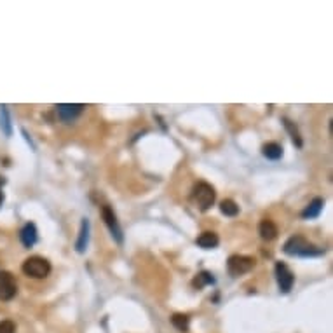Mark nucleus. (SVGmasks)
<instances>
[{
  "label": "nucleus",
  "instance_id": "obj_7",
  "mask_svg": "<svg viewBox=\"0 0 333 333\" xmlns=\"http://www.w3.org/2000/svg\"><path fill=\"white\" fill-rule=\"evenodd\" d=\"M18 293L16 277L7 271H0V302H9Z\"/></svg>",
  "mask_w": 333,
  "mask_h": 333
},
{
  "label": "nucleus",
  "instance_id": "obj_2",
  "mask_svg": "<svg viewBox=\"0 0 333 333\" xmlns=\"http://www.w3.org/2000/svg\"><path fill=\"white\" fill-rule=\"evenodd\" d=\"M21 271H23L25 276L32 277V279H44L51 274V264L44 256L33 255L25 260L23 265H21Z\"/></svg>",
  "mask_w": 333,
  "mask_h": 333
},
{
  "label": "nucleus",
  "instance_id": "obj_13",
  "mask_svg": "<svg viewBox=\"0 0 333 333\" xmlns=\"http://www.w3.org/2000/svg\"><path fill=\"white\" fill-rule=\"evenodd\" d=\"M197 246H201L202 250H213V248L218 246V243H220V237H218V234L211 232V230H206V232H202L199 237H197Z\"/></svg>",
  "mask_w": 333,
  "mask_h": 333
},
{
  "label": "nucleus",
  "instance_id": "obj_10",
  "mask_svg": "<svg viewBox=\"0 0 333 333\" xmlns=\"http://www.w3.org/2000/svg\"><path fill=\"white\" fill-rule=\"evenodd\" d=\"M89 230H91L89 220H87V218H82L81 229H79V237H77V243H75V250L79 253H86L87 250V244H89Z\"/></svg>",
  "mask_w": 333,
  "mask_h": 333
},
{
  "label": "nucleus",
  "instance_id": "obj_6",
  "mask_svg": "<svg viewBox=\"0 0 333 333\" xmlns=\"http://www.w3.org/2000/svg\"><path fill=\"white\" fill-rule=\"evenodd\" d=\"M274 272H276V281L277 286H279L281 293H290L293 288L295 283V274L290 271V267L283 262H277L276 267H274Z\"/></svg>",
  "mask_w": 333,
  "mask_h": 333
},
{
  "label": "nucleus",
  "instance_id": "obj_15",
  "mask_svg": "<svg viewBox=\"0 0 333 333\" xmlns=\"http://www.w3.org/2000/svg\"><path fill=\"white\" fill-rule=\"evenodd\" d=\"M262 154L264 157L271 159V161H277V159L283 157V147L276 141H269L262 147Z\"/></svg>",
  "mask_w": 333,
  "mask_h": 333
},
{
  "label": "nucleus",
  "instance_id": "obj_3",
  "mask_svg": "<svg viewBox=\"0 0 333 333\" xmlns=\"http://www.w3.org/2000/svg\"><path fill=\"white\" fill-rule=\"evenodd\" d=\"M215 199H217V192H215V188L209 183L199 182L194 185L192 201L201 211H208V209L215 204Z\"/></svg>",
  "mask_w": 333,
  "mask_h": 333
},
{
  "label": "nucleus",
  "instance_id": "obj_18",
  "mask_svg": "<svg viewBox=\"0 0 333 333\" xmlns=\"http://www.w3.org/2000/svg\"><path fill=\"white\" fill-rule=\"evenodd\" d=\"M220 211L225 215V217H235L239 213V206L235 204L232 199H223L220 202Z\"/></svg>",
  "mask_w": 333,
  "mask_h": 333
},
{
  "label": "nucleus",
  "instance_id": "obj_1",
  "mask_svg": "<svg viewBox=\"0 0 333 333\" xmlns=\"http://www.w3.org/2000/svg\"><path fill=\"white\" fill-rule=\"evenodd\" d=\"M283 251L290 256H319L324 253V248H318L314 244H311L303 235H292L288 241L284 243Z\"/></svg>",
  "mask_w": 333,
  "mask_h": 333
},
{
  "label": "nucleus",
  "instance_id": "obj_16",
  "mask_svg": "<svg viewBox=\"0 0 333 333\" xmlns=\"http://www.w3.org/2000/svg\"><path fill=\"white\" fill-rule=\"evenodd\" d=\"M0 129H2L6 136H11L12 134L11 117H9V112H7L6 105H0Z\"/></svg>",
  "mask_w": 333,
  "mask_h": 333
},
{
  "label": "nucleus",
  "instance_id": "obj_20",
  "mask_svg": "<svg viewBox=\"0 0 333 333\" xmlns=\"http://www.w3.org/2000/svg\"><path fill=\"white\" fill-rule=\"evenodd\" d=\"M0 333H16V324L11 319L0 321Z\"/></svg>",
  "mask_w": 333,
  "mask_h": 333
},
{
  "label": "nucleus",
  "instance_id": "obj_8",
  "mask_svg": "<svg viewBox=\"0 0 333 333\" xmlns=\"http://www.w3.org/2000/svg\"><path fill=\"white\" fill-rule=\"evenodd\" d=\"M84 108H86V105H82V103H61L56 107V113L61 122L72 124V122L81 115Z\"/></svg>",
  "mask_w": 333,
  "mask_h": 333
},
{
  "label": "nucleus",
  "instance_id": "obj_17",
  "mask_svg": "<svg viewBox=\"0 0 333 333\" xmlns=\"http://www.w3.org/2000/svg\"><path fill=\"white\" fill-rule=\"evenodd\" d=\"M171 323H173V326H175L176 330L187 333L188 331V324H191V319H188V316H185V314H173L171 316Z\"/></svg>",
  "mask_w": 333,
  "mask_h": 333
},
{
  "label": "nucleus",
  "instance_id": "obj_4",
  "mask_svg": "<svg viewBox=\"0 0 333 333\" xmlns=\"http://www.w3.org/2000/svg\"><path fill=\"white\" fill-rule=\"evenodd\" d=\"M253 267H255V258H253V256L232 255V256H229V260H227V271H229V274L232 277L248 274Z\"/></svg>",
  "mask_w": 333,
  "mask_h": 333
},
{
  "label": "nucleus",
  "instance_id": "obj_12",
  "mask_svg": "<svg viewBox=\"0 0 333 333\" xmlns=\"http://www.w3.org/2000/svg\"><path fill=\"white\" fill-rule=\"evenodd\" d=\"M323 208H324V199H323V197H314V199L309 202V206H307V208L302 211V218H303V220H313V218H318L319 215H321Z\"/></svg>",
  "mask_w": 333,
  "mask_h": 333
},
{
  "label": "nucleus",
  "instance_id": "obj_9",
  "mask_svg": "<svg viewBox=\"0 0 333 333\" xmlns=\"http://www.w3.org/2000/svg\"><path fill=\"white\" fill-rule=\"evenodd\" d=\"M19 239H21V243H23L25 248H33V246H35V243L39 241V232H37L35 223H32V222L25 223V227L21 229V232H19Z\"/></svg>",
  "mask_w": 333,
  "mask_h": 333
},
{
  "label": "nucleus",
  "instance_id": "obj_11",
  "mask_svg": "<svg viewBox=\"0 0 333 333\" xmlns=\"http://www.w3.org/2000/svg\"><path fill=\"white\" fill-rule=\"evenodd\" d=\"M258 234H260V237H262L264 241H272V239L277 237L279 230H277V225L272 220L264 218V220L260 222V225H258Z\"/></svg>",
  "mask_w": 333,
  "mask_h": 333
},
{
  "label": "nucleus",
  "instance_id": "obj_19",
  "mask_svg": "<svg viewBox=\"0 0 333 333\" xmlns=\"http://www.w3.org/2000/svg\"><path fill=\"white\" fill-rule=\"evenodd\" d=\"M215 283V277H213V274H209V272H206V271H202L199 276L194 279V286H197V288H202V286H206V284H213Z\"/></svg>",
  "mask_w": 333,
  "mask_h": 333
},
{
  "label": "nucleus",
  "instance_id": "obj_21",
  "mask_svg": "<svg viewBox=\"0 0 333 333\" xmlns=\"http://www.w3.org/2000/svg\"><path fill=\"white\" fill-rule=\"evenodd\" d=\"M4 185H6V178L0 176V206L4 204V199H6V196H4Z\"/></svg>",
  "mask_w": 333,
  "mask_h": 333
},
{
  "label": "nucleus",
  "instance_id": "obj_14",
  "mask_svg": "<svg viewBox=\"0 0 333 333\" xmlns=\"http://www.w3.org/2000/svg\"><path fill=\"white\" fill-rule=\"evenodd\" d=\"M283 126H284L286 131H288L290 138H292L293 145L297 147V149H302L303 141H302V136H300V131H298L297 124H295L293 121H290V119H286V117H283Z\"/></svg>",
  "mask_w": 333,
  "mask_h": 333
},
{
  "label": "nucleus",
  "instance_id": "obj_5",
  "mask_svg": "<svg viewBox=\"0 0 333 333\" xmlns=\"http://www.w3.org/2000/svg\"><path fill=\"white\" fill-rule=\"evenodd\" d=\"M101 218H103L105 225H107L108 230H110L112 237L115 239V241L119 243V244H122V241H124V235H122L121 223H119V220H117L115 211H113V209L108 204L101 206Z\"/></svg>",
  "mask_w": 333,
  "mask_h": 333
}]
</instances>
